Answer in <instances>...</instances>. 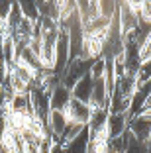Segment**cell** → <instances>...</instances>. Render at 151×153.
<instances>
[{
  "label": "cell",
  "instance_id": "obj_20",
  "mask_svg": "<svg viewBox=\"0 0 151 153\" xmlns=\"http://www.w3.org/2000/svg\"><path fill=\"white\" fill-rule=\"evenodd\" d=\"M10 12H12V2H8V0H0V18L6 22V18L10 16Z\"/></svg>",
  "mask_w": 151,
  "mask_h": 153
},
{
  "label": "cell",
  "instance_id": "obj_14",
  "mask_svg": "<svg viewBox=\"0 0 151 153\" xmlns=\"http://www.w3.org/2000/svg\"><path fill=\"white\" fill-rule=\"evenodd\" d=\"M20 12H22L24 18L31 20V22H39V12H37V2L33 0H20L18 2Z\"/></svg>",
  "mask_w": 151,
  "mask_h": 153
},
{
  "label": "cell",
  "instance_id": "obj_13",
  "mask_svg": "<svg viewBox=\"0 0 151 153\" xmlns=\"http://www.w3.org/2000/svg\"><path fill=\"white\" fill-rule=\"evenodd\" d=\"M128 108L129 100L122 96L118 88H114V92L110 94V100H108V114H128Z\"/></svg>",
  "mask_w": 151,
  "mask_h": 153
},
{
  "label": "cell",
  "instance_id": "obj_17",
  "mask_svg": "<svg viewBox=\"0 0 151 153\" xmlns=\"http://www.w3.org/2000/svg\"><path fill=\"white\" fill-rule=\"evenodd\" d=\"M135 79H138V82L151 81V59H147V61H143V63L139 65L138 73H135Z\"/></svg>",
  "mask_w": 151,
  "mask_h": 153
},
{
  "label": "cell",
  "instance_id": "obj_6",
  "mask_svg": "<svg viewBox=\"0 0 151 153\" xmlns=\"http://www.w3.org/2000/svg\"><path fill=\"white\" fill-rule=\"evenodd\" d=\"M67 128H69V120H67L65 112H61V110H51V112H49V131L53 135L55 143L61 141V137L67 131Z\"/></svg>",
  "mask_w": 151,
  "mask_h": 153
},
{
  "label": "cell",
  "instance_id": "obj_19",
  "mask_svg": "<svg viewBox=\"0 0 151 153\" xmlns=\"http://www.w3.org/2000/svg\"><path fill=\"white\" fill-rule=\"evenodd\" d=\"M147 59H151V33L145 37V41L141 43V47H139V61H147Z\"/></svg>",
  "mask_w": 151,
  "mask_h": 153
},
{
  "label": "cell",
  "instance_id": "obj_2",
  "mask_svg": "<svg viewBox=\"0 0 151 153\" xmlns=\"http://www.w3.org/2000/svg\"><path fill=\"white\" fill-rule=\"evenodd\" d=\"M65 116L71 124H77V126L85 128L90 122V116H92V106H90L89 102L71 98L69 104H67V108H65Z\"/></svg>",
  "mask_w": 151,
  "mask_h": 153
},
{
  "label": "cell",
  "instance_id": "obj_1",
  "mask_svg": "<svg viewBox=\"0 0 151 153\" xmlns=\"http://www.w3.org/2000/svg\"><path fill=\"white\" fill-rule=\"evenodd\" d=\"M92 59H83V57H79V59H73L71 63L67 65V69H65V73H63V76H61V82L67 86V88L71 90L73 86L77 85V82L83 79L85 75H89V71H90V67H92Z\"/></svg>",
  "mask_w": 151,
  "mask_h": 153
},
{
  "label": "cell",
  "instance_id": "obj_16",
  "mask_svg": "<svg viewBox=\"0 0 151 153\" xmlns=\"http://www.w3.org/2000/svg\"><path fill=\"white\" fill-rule=\"evenodd\" d=\"M104 71H106V61H104V57H98L94 59L89 75L92 76V81H98V79H104Z\"/></svg>",
  "mask_w": 151,
  "mask_h": 153
},
{
  "label": "cell",
  "instance_id": "obj_8",
  "mask_svg": "<svg viewBox=\"0 0 151 153\" xmlns=\"http://www.w3.org/2000/svg\"><path fill=\"white\" fill-rule=\"evenodd\" d=\"M128 122H129L128 114H108V120H106L108 137L114 140V137H120L122 134H126L128 131Z\"/></svg>",
  "mask_w": 151,
  "mask_h": 153
},
{
  "label": "cell",
  "instance_id": "obj_4",
  "mask_svg": "<svg viewBox=\"0 0 151 153\" xmlns=\"http://www.w3.org/2000/svg\"><path fill=\"white\" fill-rule=\"evenodd\" d=\"M149 94H151V81L138 82V86H135V90H133L132 98H129V108H128V116L129 118H133V116H138V114L143 112Z\"/></svg>",
  "mask_w": 151,
  "mask_h": 153
},
{
  "label": "cell",
  "instance_id": "obj_5",
  "mask_svg": "<svg viewBox=\"0 0 151 153\" xmlns=\"http://www.w3.org/2000/svg\"><path fill=\"white\" fill-rule=\"evenodd\" d=\"M116 20L120 24L122 36H129V33L138 27L139 18L138 14L129 8V2H118V14H116Z\"/></svg>",
  "mask_w": 151,
  "mask_h": 153
},
{
  "label": "cell",
  "instance_id": "obj_9",
  "mask_svg": "<svg viewBox=\"0 0 151 153\" xmlns=\"http://www.w3.org/2000/svg\"><path fill=\"white\" fill-rule=\"evenodd\" d=\"M86 149H89V130H86V126L73 140L63 143V153H86Z\"/></svg>",
  "mask_w": 151,
  "mask_h": 153
},
{
  "label": "cell",
  "instance_id": "obj_7",
  "mask_svg": "<svg viewBox=\"0 0 151 153\" xmlns=\"http://www.w3.org/2000/svg\"><path fill=\"white\" fill-rule=\"evenodd\" d=\"M71 98H73L71 90L67 88L63 82L49 90V106H51V110H61V112H65L67 104H69Z\"/></svg>",
  "mask_w": 151,
  "mask_h": 153
},
{
  "label": "cell",
  "instance_id": "obj_12",
  "mask_svg": "<svg viewBox=\"0 0 151 153\" xmlns=\"http://www.w3.org/2000/svg\"><path fill=\"white\" fill-rule=\"evenodd\" d=\"M92 85H94L92 76H90V75H85V76H83V79H80V81L71 88L73 98L83 100V102H90V94H92Z\"/></svg>",
  "mask_w": 151,
  "mask_h": 153
},
{
  "label": "cell",
  "instance_id": "obj_18",
  "mask_svg": "<svg viewBox=\"0 0 151 153\" xmlns=\"http://www.w3.org/2000/svg\"><path fill=\"white\" fill-rule=\"evenodd\" d=\"M126 153H147V145L143 141L135 140L132 134H129V140H128V147H126Z\"/></svg>",
  "mask_w": 151,
  "mask_h": 153
},
{
  "label": "cell",
  "instance_id": "obj_3",
  "mask_svg": "<svg viewBox=\"0 0 151 153\" xmlns=\"http://www.w3.org/2000/svg\"><path fill=\"white\" fill-rule=\"evenodd\" d=\"M128 131L135 137V140L145 143L151 135V112H141L138 116L129 118L128 122Z\"/></svg>",
  "mask_w": 151,
  "mask_h": 153
},
{
  "label": "cell",
  "instance_id": "obj_15",
  "mask_svg": "<svg viewBox=\"0 0 151 153\" xmlns=\"http://www.w3.org/2000/svg\"><path fill=\"white\" fill-rule=\"evenodd\" d=\"M116 14H118V2L114 0H100L98 2V16L104 20H114Z\"/></svg>",
  "mask_w": 151,
  "mask_h": 153
},
{
  "label": "cell",
  "instance_id": "obj_21",
  "mask_svg": "<svg viewBox=\"0 0 151 153\" xmlns=\"http://www.w3.org/2000/svg\"><path fill=\"white\" fill-rule=\"evenodd\" d=\"M49 153H63V145L61 143H53V147H51Z\"/></svg>",
  "mask_w": 151,
  "mask_h": 153
},
{
  "label": "cell",
  "instance_id": "obj_10",
  "mask_svg": "<svg viewBox=\"0 0 151 153\" xmlns=\"http://www.w3.org/2000/svg\"><path fill=\"white\" fill-rule=\"evenodd\" d=\"M108 100H110V94L106 90V85H104V79H98L92 85V94H90V106L92 108H108Z\"/></svg>",
  "mask_w": 151,
  "mask_h": 153
},
{
  "label": "cell",
  "instance_id": "obj_11",
  "mask_svg": "<svg viewBox=\"0 0 151 153\" xmlns=\"http://www.w3.org/2000/svg\"><path fill=\"white\" fill-rule=\"evenodd\" d=\"M77 12H79L80 16V22H83V26H89V24H92L94 20H98L100 16H98V2H86V0H80V2H77Z\"/></svg>",
  "mask_w": 151,
  "mask_h": 153
}]
</instances>
